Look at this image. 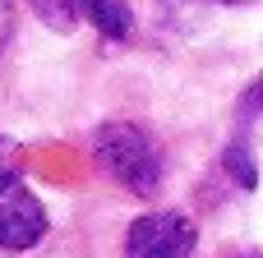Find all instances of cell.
I'll return each mask as SVG.
<instances>
[{"mask_svg": "<svg viewBox=\"0 0 263 258\" xmlns=\"http://www.w3.org/2000/svg\"><path fill=\"white\" fill-rule=\"evenodd\" d=\"M92 157L97 166L125 185L129 194L139 199H153L162 189V175H166V162H162V148L148 129L129 125V120H116V125H102L97 138H92Z\"/></svg>", "mask_w": 263, "mask_h": 258, "instance_id": "obj_1", "label": "cell"}, {"mask_svg": "<svg viewBox=\"0 0 263 258\" xmlns=\"http://www.w3.org/2000/svg\"><path fill=\"white\" fill-rule=\"evenodd\" d=\"M194 222L180 212H148L129 226L125 235V258H190L194 254Z\"/></svg>", "mask_w": 263, "mask_h": 258, "instance_id": "obj_2", "label": "cell"}, {"mask_svg": "<svg viewBox=\"0 0 263 258\" xmlns=\"http://www.w3.org/2000/svg\"><path fill=\"white\" fill-rule=\"evenodd\" d=\"M42 235H46V208H42V199L23 180L0 185V249H9V254L32 249Z\"/></svg>", "mask_w": 263, "mask_h": 258, "instance_id": "obj_3", "label": "cell"}, {"mask_svg": "<svg viewBox=\"0 0 263 258\" xmlns=\"http://www.w3.org/2000/svg\"><path fill=\"white\" fill-rule=\"evenodd\" d=\"M74 9L106 42H129V32H134V18H129V5L125 0H74Z\"/></svg>", "mask_w": 263, "mask_h": 258, "instance_id": "obj_4", "label": "cell"}, {"mask_svg": "<svg viewBox=\"0 0 263 258\" xmlns=\"http://www.w3.org/2000/svg\"><path fill=\"white\" fill-rule=\"evenodd\" d=\"M222 166L240 180V189H254V148H250V129H240V138H236V143H227Z\"/></svg>", "mask_w": 263, "mask_h": 258, "instance_id": "obj_5", "label": "cell"}, {"mask_svg": "<svg viewBox=\"0 0 263 258\" xmlns=\"http://www.w3.org/2000/svg\"><path fill=\"white\" fill-rule=\"evenodd\" d=\"M28 5H32V14H37L46 28H55V32H74V28H79L74 0H28Z\"/></svg>", "mask_w": 263, "mask_h": 258, "instance_id": "obj_6", "label": "cell"}, {"mask_svg": "<svg viewBox=\"0 0 263 258\" xmlns=\"http://www.w3.org/2000/svg\"><path fill=\"white\" fill-rule=\"evenodd\" d=\"M9 180H18V143L0 134V185H9Z\"/></svg>", "mask_w": 263, "mask_h": 258, "instance_id": "obj_7", "label": "cell"}, {"mask_svg": "<svg viewBox=\"0 0 263 258\" xmlns=\"http://www.w3.org/2000/svg\"><path fill=\"white\" fill-rule=\"evenodd\" d=\"M5 37H9V0H0V46H5Z\"/></svg>", "mask_w": 263, "mask_h": 258, "instance_id": "obj_8", "label": "cell"}, {"mask_svg": "<svg viewBox=\"0 0 263 258\" xmlns=\"http://www.w3.org/2000/svg\"><path fill=\"white\" fill-rule=\"evenodd\" d=\"M222 5H250V0H222Z\"/></svg>", "mask_w": 263, "mask_h": 258, "instance_id": "obj_9", "label": "cell"}]
</instances>
